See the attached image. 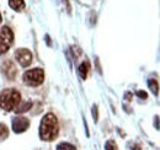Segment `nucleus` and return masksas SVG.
<instances>
[{
  "label": "nucleus",
  "instance_id": "11",
  "mask_svg": "<svg viewBox=\"0 0 160 150\" xmlns=\"http://www.w3.org/2000/svg\"><path fill=\"white\" fill-rule=\"evenodd\" d=\"M148 85H149V89L152 90V92L154 95H158L159 92V85H158V81L154 80V79H150L148 81Z\"/></svg>",
  "mask_w": 160,
  "mask_h": 150
},
{
  "label": "nucleus",
  "instance_id": "13",
  "mask_svg": "<svg viewBox=\"0 0 160 150\" xmlns=\"http://www.w3.org/2000/svg\"><path fill=\"white\" fill-rule=\"evenodd\" d=\"M57 150H77L74 145L69 144V143H60L57 147Z\"/></svg>",
  "mask_w": 160,
  "mask_h": 150
},
{
  "label": "nucleus",
  "instance_id": "14",
  "mask_svg": "<svg viewBox=\"0 0 160 150\" xmlns=\"http://www.w3.org/2000/svg\"><path fill=\"white\" fill-rule=\"evenodd\" d=\"M105 150H118L117 149V144L113 140H107L105 144Z\"/></svg>",
  "mask_w": 160,
  "mask_h": 150
},
{
  "label": "nucleus",
  "instance_id": "7",
  "mask_svg": "<svg viewBox=\"0 0 160 150\" xmlns=\"http://www.w3.org/2000/svg\"><path fill=\"white\" fill-rule=\"evenodd\" d=\"M1 72H2L4 76L8 78L9 80H14L16 78V75H18V69H16L14 62H11V60H6V62L2 63Z\"/></svg>",
  "mask_w": 160,
  "mask_h": 150
},
{
  "label": "nucleus",
  "instance_id": "5",
  "mask_svg": "<svg viewBox=\"0 0 160 150\" xmlns=\"http://www.w3.org/2000/svg\"><path fill=\"white\" fill-rule=\"evenodd\" d=\"M15 58L20 63V65L22 68H26V67H28L32 63V54H31V52L28 49H25V48H19L15 52Z\"/></svg>",
  "mask_w": 160,
  "mask_h": 150
},
{
  "label": "nucleus",
  "instance_id": "8",
  "mask_svg": "<svg viewBox=\"0 0 160 150\" xmlns=\"http://www.w3.org/2000/svg\"><path fill=\"white\" fill-rule=\"evenodd\" d=\"M78 72H79L80 78H81L82 80H85V79L88 78L89 72H90V64H89V62H82V63L80 64Z\"/></svg>",
  "mask_w": 160,
  "mask_h": 150
},
{
  "label": "nucleus",
  "instance_id": "15",
  "mask_svg": "<svg viewBox=\"0 0 160 150\" xmlns=\"http://www.w3.org/2000/svg\"><path fill=\"white\" fill-rule=\"evenodd\" d=\"M136 95H137V96H138V97H140V98H144V100H145V98H148V94H147V92H144V91H137V92H136Z\"/></svg>",
  "mask_w": 160,
  "mask_h": 150
},
{
  "label": "nucleus",
  "instance_id": "18",
  "mask_svg": "<svg viewBox=\"0 0 160 150\" xmlns=\"http://www.w3.org/2000/svg\"><path fill=\"white\" fill-rule=\"evenodd\" d=\"M1 21H2V19H1V14H0V23H1Z\"/></svg>",
  "mask_w": 160,
  "mask_h": 150
},
{
  "label": "nucleus",
  "instance_id": "16",
  "mask_svg": "<svg viewBox=\"0 0 160 150\" xmlns=\"http://www.w3.org/2000/svg\"><path fill=\"white\" fill-rule=\"evenodd\" d=\"M92 114H94V119H95V122H98L99 113H98V107H96V106H94V107H92Z\"/></svg>",
  "mask_w": 160,
  "mask_h": 150
},
{
  "label": "nucleus",
  "instance_id": "2",
  "mask_svg": "<svg viewBox=\"0 0 160 150\" xmlns=\"http://www.w3.org/2000/svg\"><path fill=\"white\" fill-rule=\"evenodd\" d=\"M21 103V95L15 89H5L0 94V107L9 112L16 108V106Z\"/></svg>",
  "mask_w": 160,
  "mask_h": 150
},
{
  "label": "nucleus",
  "instance_id": "9",
  "mask_svg": "<svg viewBox=\"0 0 160 150\" xmlns=\"http://www.w3.org/2000/svg\"><path fill=\"white\" fill-rule=\"evenodd\" d=\"M9 5L15 11H21L25 9V0H9Z\"/></svg>",
  "mask_w": 160,
  "mask_h": 150
},
{
  "label": "nucleus",
  "instance_id": "12",
  "mask_svg": "<svg viewBox=\"0 0 160 150\" xmlns=\"http://www.w3.org/2000/svg\"><path fill=\"white\" fill-rule=\"evenodd\" d=\"M9 137V129L6 127V124L0 123V140H4Z\"/></svg>",
  "mask_w": 160,
  "mask_h": 150
},
{
  "label": "nucleus",
  "instance_id": "1",
  "mask_svg": "<svg viewBox=\"0 0 160 150\" xmlns=\"http://www.w3.org/2000/svg\"><path fill=\"white\" fill-rule=\"evenodd\" d=\"M58 133H59V124L57 117L53 113H47L41 121L40 138L46 142H52L57 138Z\"/></svg>",
  "mask_w": 160,
  "mask_h": 150
},
{
  "label": "nucleus",
  "instance_id": "17",
  "mask_svg": "<svg viewBox=\"0 0 160 150\" xmlns=\"http://www.w3.org/2000/svg\"><path fill=\"white\" fill-rule=\"evenodd\" d=\"M132 96H133V95L131 94V92H126V94H124L126 100H128V101H131V100H132Z\"/></svg>",
  "mask_w": 160,
  "mask_h": 150
},
{
  "label": "nucleus",
  "instance_id": "10",
  "mask_svg": "<svg viewBox=\"0 0 160 150\" xmlns=\"http://www.w3.org/2000/svg\"><path fill=\"white\" fill-rule=\"evenodd\" d=\"M31 107H32V102H31V101H28V102H23L22 105L19 103V105L16 106V108H15V112L23 113V112H26V111H28Z\"/></svg>",
  "mask_w": 160,
  "mask_h": 150
},
{
  "label": "nucleus",
  "instance_id": "4",
  "mask_svg": "<svg viewBox=\"0 0 160 150\" xmlns=\"http://www.w3.org/2000/svg\"><path fill=\"white\" fill-rule=\"evenodd\" d=\"M14 43V33L10 27L4 26L0 30V54L6 53Z\"/></svg>",
  "mask_w": 160,
  "mask_h": 150
},
{
  "label": "nucleus",
  "instance_id": "3",
  "mask_svg": "<svg viewBox=\"0 0 160 150\" xmlns=\"http://www.w3.org/2000/svg\"><path fill=\"white\" fill-rule=\"evenodd\" d=\"M22 80L28 86H32V88L40 86L41 84H43V81H44V72L41 68L30 69V70H27V72L23 73Z\"/></svg>",
  "mask_w": 160,
  "mask_h": 150
},
{
  "label": "nucleus",
  "instance_id": "6",
  "mask_svg": "<svg viewBox=\"0 0 160 150\" xmlns=\"http://www.w3.org/2000/svg\"><path fill=\"white\" fill-rule=\"evenodd\" d=\"M11 123H12V131L18 134L26 132L30 127V121L26 117H15L12 118Z\"/></svg>",
  "mask_w": 160,
  "mask_h": 150
}]
</instances>
